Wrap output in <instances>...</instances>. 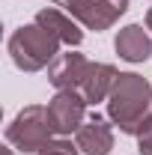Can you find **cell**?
<instances>
[{"instance_id": "1", "label": "cell", "mask_w": 152, "mask_h": 155, "mask_svg": "<svg viewBox=\"0 0 152 155\" xmlns=\"http://www.w3.org/2000/svg\"><path fill=\"white\" fill-rule=\"evenodd\" d=\"M152 110V84L134 72H119L114 90L107 96V116L119 131L137 134L143 119Z\"/></svg>"}, {"instance_id": "2", "label": "cell", "mask_w": 152, "mask_h": 155, "mask_svg": "<svg viewBox=\"0 0 152 155\" xmlns=\"http://www.w3.org/2000/svg\"><path fill=\"white\" fill-rule=\"evenodd\" d=\"M60 45L63 42L48 27H42L36 21L18 27L9 36V42H6L9 57H12V63L18 66L21 72H42V69H48L60 57Z\"/></svg>"}, {"instance_id": "3", "label": "cell", "mask_w": 152, "mask_h": 155, "mask_svg": "<svg viewBox=\"0 0 152 155\" xmlns=\"http://www.w3.org/2000/svg\"><path fill=\"white\" fill-rule=\"evenodd\" d=\"M51 134H54V125H51L48 107H42V104H27L6 125V140L24 155L39 152L42 146H48L51 143Z\"/></svg>"}, {"instance_id": "4", "label": "cell", "mask_w": 152, "mask_h": 155, "mask_svg": "<svg viewBox=\"0 0 152 155\" xmlns=\"http://www.w3.org/2000/svg\"><path fill=\"white\" fill-rule=\"evenodd\" d=\"M54 6H63L75 21H81L87 30H107L114 27L119 15L128 12V0H51Z\"/></svg>"}, {"instance_id": "5", "label": "cell", "mask_w": 152, "mask_h": 155, "mask_svg": "<svg viewBox=\"0 0 152 155\" xmlns=\"http://www.w3.org/2000/svg\"><path fill=\"white\" fill-rule=\"evenodd\" d=\"M48 116L54 134H72L87 122V98L81 96V90H57V96L48 101Z\"/></svg>"}, {"instance_id": "6", "label": "cell", "mask_w": 152, "mask_h": 155, "mask_svg": "<svg viewBox=\"0 0 152 155\" xmlns=\"http://www.w3.org/2000/svg\"><path fill=\"white\" fill-rule=\"evenodd\" d=\"M90 60L84 57V54H78V51H66V54H60L51 66H48V81H51V87H57V90H81V84H84V78L90 72Z\"/></svg>"}, {"instance_id": "7", "label": "cell", "mask_w": 152, "mask_h": 155, "mask_svg": "<svg viewBox=\"0 0 152 155\" xmlns=\"http://www.w3.org/2000/svg\"><path fill=\"white\" fill-rule=\"evenodd\" d=\"M75 146L87 155H107L114 149V128L101 114H90L87 122L75 131Z\"/></svg>"}, {"instance_id": "8", "label": "cell", "mask_w": 152, "mask_h": 155, "mask_svg": "<svg viewBox=\"0 0 152 155\" xmlns=\"http://www.w3.org/2000/svg\"><path fill=\"white\" fill-rule=\"evenodd\" d=\"M114 51L125 63H146L152 57V36L140 27V24H128L122 27L114 39Z\"/></svg>"}, {"instance_id": "9", "label": "cell", "mask_w": 152, "mask_h": 155, "mask_svg": "<svg viewBox=\"0 0 152 155\" xmlns=\"http://www.w3.org/2000/svg\"><path fill=\"white\" fill-rule=\"evenodd\" d=\"M36 24L48 27V30H51L63 45H69V48H78V45L84 42V30L75 24V18H72L69 12H60L57 6L39 9V12H36Z\"/></svg>"}, {"instance_id": "10", "label": "cell", "mask_w": 152, "mask_h": 155, "mask_svg": "<svg viewBox=\"0 0 152 155\" xmlns=\"http://www.w3.org/2000/svg\"><path fill=\"white\" fill-rule=\"evenodd\" d=\"M116 78H119L116 66H111V63H93L87 78H84V84H81V96L87 98V104L104 101L111 96V90H114Z\"/></svg>"}, {"instance_id": "11", "label": "cell", "mask_w": 152, "mask_h": 155, "mask_svg": "<svg viewBox=\"0 0 152 155\" xmlns=\"http://www.w3.org/2000/svg\"><path fill=\"white\" fill-rule=\"evenodd\" d=\"M78 152H81L78 146H72L69 140H63V137H60V140H51L48 146H42L36 155H78Z\"/></svg>"}, {"instance_id": "12", "label": "cell", "mask_w": 152, "mask_h": 155, "mask_svg": "<svg viewBox=\"0 0 152 155\" xmlns=\"http://www.w3.org/2000/svg\"><path fill=\"white\" fill-rule=\"evenodd\" d=\"M140 143H137V152L140 155H152V137H137Z\"/></svg>"}, {"instance_id": "13", "label": "cell", "mask_w": 152, "mask_h": 155, "mask_svg": "<svg viewBox=\"0 0 152 155\" xmlns=\"http://www.w3.org/2000/svg\"><path fill=\"white\" fill-rule=\"evenodd\" d=\"M137 137H152V110H149V116L143 119V125H140V131H137Z\"/></svg>"}, {"instance_id": "14", "label": "cell", "mask_w": 152, "mask_h": 155, "mask_svg": "<svg viewBox=\"0 0 152 155\" xmlns=\"http://www.w3.org/2000/svg\"><path fill=\"white\" fill-rule=\"evenodd\" d=\"M146 30L152 33V6H149V12H146Z\"/></svg>"}, {"instance_id": "15", "label": "cell", "mask_w": 152, "mask_h": 155, "mask_svg": "<svg viewBox=\"0 0 152 155\" xmlns=\"http://www.w3.org/2000/svg\"><path fill=\"white\" fill-rule=\"evenodd\" d=\"M0 155H12V149H9V146H3V152H0Z\"/></svg>"}]
</instances>
